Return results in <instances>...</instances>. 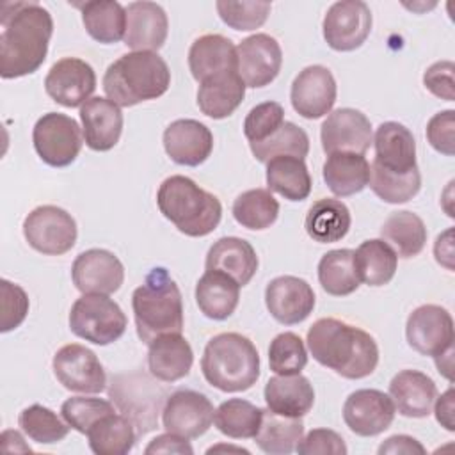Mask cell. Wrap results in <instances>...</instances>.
Listing matches in <instances>:
<instances>
[{
	"mask_svg": "<svg viewBox=\"0 0 455 455\" xmlns=\"http://www.w3.org/2000/svg\"><path fill=\"white\" fill-rule=\"evenodd\" d=\"M338 85L329 68L313 64L299 71L291 82L290 101L304 119H318L329 114L336 103Z\"/></svg>",
	"mask_w": 455,
	"mask_h": 455,
	"instance_id": "cell-15",
	"label": "cell"
},
{
	"mask_svg": "<svg viewBox=\"0 0 455 455\" xmlns=\"http://www.w3.org/2000/svg\"><path fill=\"white\" fill-rule=\"evenodd\" d=\"M124 382L123 377H116V380H112L110 398L116 402L119 411L139 428V432L144 434L156 425L162 389H155L140 398V393L148 386L149 379L144 375H124Z\"/></svg>",
	"mask_w": 455,
	"mask_h": 455,
	"instance_id": "cell-23",
	"label": "cell"
},
{
	"mask_svg": "<svg viewBox=\"0 0 455 455\" xmlns=\"http://www.w3.org/2000/svg\"><path fill=\"white\" fill-rule=\"evenodd\" d=\"M235 220L252 231L270 228L279 217V203L267 188H251L242 192L233 203Z\"/></svg>",
	"mask_w": 455,
	"mask_h": 455,
	"instance_id": "cell-43",
	"label": "cell"
},
{
	"mask_svg": "<svg viewBox=\"0 0 455 455\" xmlns=\"http://www.w3.org/2000/svg\"><path fill=\"white\" fill-rule=\"evenodd\" d=\"M240 300V284L224 272L206 270L196 284L199 311L210 320L229 318Z\"/></svg>",
	"mask_w": 455,
	"mask_h": 455,
	"instance_id": "cell-31",
	"label": "cell"
},
{
	"mask_svg": "<svg viewBox=\"0 0 455 455\" xmlns=\"http://www.w3.org/2000/svg\"><path fill=\"white\" fill-rule=\"evenodd\" d=\"M263 396L267 409L288 418L306 416L315 403L313 384L300 373L270 377L265 384Z\"/></svg>",
	"mask_w": 455,
	"mask_h": 455,
	"instance_id": "cell-28",
	"label": "cell"
},
{
	"mask_svg": "<svg viewBox=\"0 0 455 455\" xmlns=\"http://www.w3.org/2000/svg\"><path fill=\"white\" fill-rule=\"evenodd\" d=\"M451 355H453V348H448L446 352L435 355V366H437V371L443 373L448 380H451Z\"/></svg>",
	"mask_w": 455,
	"mask_h": 455,
	"instance_id": "cell-59",
	"label": "cell"
},
{
	"mask_svg": "<svg viewBox=\"0 0 455 455\" xmlns=\"http://www.w3.org/2000/svg\"><path fill=\"white\" fill-rule=\"evenodd\" d=\"M307 364V350L302 338L295 332L277 334L268 347V366L277 375L300 373Z\"/></svg>",
	"mask_w": 455,
	"mask_h": 455,
	"instance_id": "cell-47",
	"label": "cell"
},
{
	"mask_svg": "<svg viewBox=\"0 0 455 455\" xmlns=\"http://www.w3.org/2000/svg\"><path fill=\"white\" fill-rule=\"evenodd\" d=\"M21 432L39 444H53L69 434V425L62 421L52 409L34 403L25 407L18 416Z\"/></svg>",
	"mask_w": 455,
	"mask_h": 455,
	"instance_id": "cell-45",
	"label": "cell"
},
{
	"mask_svg": "<svg viewBox=\"0 0 455 455\" xmlns=\"http://www.w3.org/2000/svg\"><path fill=\"white\" fill-rule=\"evenodd\" d=\"M169 20L162 5L155 2H132L126 5L124 44L133 52H156L164 46Z\"/></svg>",
	"mask_w": 455,
	"mask_h": 455,
	"instance_id": "cell-24",
	"label": "cell"
},
{
	"mask_svg": "<svg viewBox=\"0 0 455 455\" xmlns=\"http://www.w3.org/2000/svg\"><path fill=\"white\" fill-rule=\"evenodd\" d=\"M455 398H453V387H448L441 396H435L434 402V412L435 419L441 427H444L448 432L455 430Z\"/></svg>",
	"mask_w": 455,
	"mask_h": 455,
	"instance_id": "cell-57",
	"label": "cell"
},
{
	"mask_svg": "<svg viewBox=\"0 0 455 455\" xmlns=\"http://www.w3.org/2000/svg\"><path fill=\"white\" fill-rule=\"evenodd\" d=\"M0 25V76L9 80L36 73L53 34L50 11L37 2H7L2 5Z\"/></svg>",
	"mask_w": 455,
	"mask_h": 455,
	"instance_id": "cell-1",
	"label": "cell"
},
{
	"mask_svg": "<svg viewBox=\"0 0 455 455\" xmlns=\"http://www.w3.org/2000/svg\"><path fill=\"white\" fill-rule=\"evenodd\" d=\"M354 261L359 279L368 286L387 284L398 267L396 252L382 238L364 240L354 251Z\"/></svg>",
	"mask_w": 455,
	"mask_h": 455,
	"instance_id": "cell-39",
	"label": "cell"
},
{
	"mask_svg": "<svg viewBox=\"0 0 455 455\" xmlns=\"http://www.w3.org/2000/svg\"><path fill=\"white\" fill-rule=\"evenodd\" d=\"M23 236L34 251L46 256H60L73 249L78 229L73 215L64 208L43 204L25 217Z\"/></svg>",
	"mask_w": 455,
	"mask_h": 455,
	"instance_id": "cell-9",
	"label": "cell"
},
{
	"mask_svg": "<svg viewBox=\"0 0 455 455\" xmlns=\"http://www.w3.org/2000/svg\"><path fill=\"white\" fill-rule=\"evenodd\" d=\"M188 68L197 82L228 69H236V46L222 34H204L190 44Z\"/></svg>",
	"mask_w": 455,
	"mask_h": 455,
	"instance_id": "cell-32",
	"label": "cell"
},
{
	"mask_svg": "<svg viewBox=\"0 0 455 455\" xmlns=\"http://www.w3.org/2000/svg\"><path fill=\"white\" fill-rule=\"evenodd\" d=\"M71 279L78 291L110 295L124 281L121 259L107 249H87L71 265Z\"/></svg>",
	"mask_w": 455,
	"mask_h": 455,
	"instance_id": "cell-19",
	"label": "cell"
},
{
	"mask_svg": "<svg viewBox=\"0 0 455 455\" xmlns=\"http://www.w3.org/2000/svg\"><path fill=\"white\" fill-rule=\"evenodd\" d=\"M201 371L206 382L219 391H247L259 379V354L247 336L220 332L206 343Z\"/></svg>",
	"mask_w": 455,
	"mask_h": 455,
	"instance_id": "cell-6",
	"label": "cell"
},
{
	"mask_svg": "<svg viewBox=\"0 0 455 455\" xmlns=\"http://www.w3.org/2000/svg\"><path fill=\"white\" fill-rule=\"evenodd\" d=\"M304 435V423L300 418H288L263 409L261 425L254 435L258 448L268 455H288L295 451Z\"/></svg>",
	"mask_w": 455,
	"mask_h": 455,
	"instance_id": "cell-40",
	"label": "cell"
},
{
	"mask_svg": "<svg viewBox=\"0 0 455 455\" xmlns=\"http://www.w3.org/2000/svg\"><path fill=\"white\" fill-rule=\"evenodd\" d=\"M133 427L124 414L110 412L101 416L85 434L91 451L96 455L128 453L137 439Z\"/></svg>",
	"mask_w": 455,
	"mask_h": 455,
	"instance_id": "cell-38",
	"label": "cell"
},
{
	"mask_svg": "<svg viewBox=\"0 0 455 455\" xmlns=\"http://www.w3.org/2000/svg\"><path fill=\"white\" fill-rule=\"evenodd\" d=\"M427 140L430 146L446 155L453 156L455 153V110H441L434 114L427 123Z\"/></svg>",
	"mask_w": 455,
	"mask_h": 455,
	"instance_id": "cell-53",
	"label": "cell"
},
{
	"mask_svg": "<svg viewBox=\"0 0 455 455\" xmlns=\"http://www.w3.org/2000/svg\"><path fill=\"white\" fill-rule=\"evenodd\" d=\"M160 213L187 236L210 235L222 219V204L217 196L201 188L194 180L174 174L162 181L156 192Z\"/></svg>",
	"mask_w": 455,
	"mask_h": 455,
	"instance_id": "cell-5",
	"label": "cell"
},
{
	"mask_svg": "<svg viewBox=\"0 0 455 455\" xmlns=\"http://www.w3.org/2000/svg\"><path fill=\"white\" fill-rule=\"evenodd\" d=\"M380 236L398 258L409 259L423 251L428 233L419 215L409 210H398L389 213V217L384 220Z\"/></svg>",
	"mask_w": 455,
	"mask_h": 455,
	"instance_id": "cell-36",
	"label": "cell"
},
{
	"mask_svg": "<svg viewBox=\"0 0 455 455\" xmlns=\"http://www.w3.org/2000/svg\"><path fill=\"white\" fill-rule=\"evenodd\" d=\"M135 329L140 341L183 331V300L174 279L164 267L151 268L132 293Z\"/></svg>",
	"mask_w": 455,
	"mask_h": 455,
	"instance_id": "cell-3",
	"label": "cell"
},
{
	"mask_svg": "<svg viewBox=\"0 0 455 455\" xmlns=\"http://www.w3.org/2000/svg\"><path fill=\"white\" fill-rule=\"evenodd\" d=\"M245 84L236 69H228L199 82L197 107L212 119L229 117L243 101Z\"/></svg>",
	"mask_w": 455,
	"mask_h": 455,
	"instance_id": "cell-29",
	"label": "cell"
},
{
	"mask_svg": "<svg viewBox=\"0 0 455 455\" xmlns=\"http://www.w3.org/2000/svg\"><path fill=\"white\" fill-rule=\"evenodd\" d=\"M322 148L331 153L364 155L373 140L370 119L355 108L343 107L331 110L320 128Z\"/></svg>",
	"mask_w": 455,
	"mask_h": 455,
	"instance_id": "cell-16",
	"label": "cell"
},
{
	"mask_svg": "<svg viewBox=\"0 0 455 455\" xmlns=\"http://www.w3.org/2000/svg\"><path fill=\"white\" fill-rule=\"evenodd\" d=\"M116 412L108 400L94 396H71L62 402L60 414L64 421L76 432L87 434V430L105 414Z\"/></svg>",
	"mask_w": 455,
	"mask_h": 455,
	"instance_id": "cell-49",
	"label": "cell"
},
{
	"mask_svg": "<svg viewBox=\"0 0 455 455\" xmlns=\"http://www.w3.org/2000/svg\"><path fill=\"white\" fill-rule=\"evenodd\" d=\"M371 23V11L364 2H334L323 16V39L336 52H354L368 39Z\"/></svg>",
	"mask_w": 455,
	"mask_h": 455,
	"instance_id": "cell-10",
	"label": "cell"
},
{
	"mask_svg": "<svg viewBox=\"0 0 455 455\" xmlns=\"http://www.w3.org/2000/svg\"><path fill=\"white\" fill-rule=\"evenodd\" d=\"M284 123V108L277 101H263L249 110L243 119V135L252 142L270 137Z\"/></svg>",
	"mask_w": 455,
	"mask_h": 455,
	"instance_id": "cell-50",
	"label": "cell"
},
{
	"mask_svg": "<svg viewBox=\"0 0 455 455\" xmlns=\"http://www.w3.org/2000/svg\"><path fill=\"white\" fill-rule=\"evenodd\" d=\"M171 71L156 52H130L114 60L103 75V91L119 107H133L167 92Z\"/></svg>",
	"mask_w": 455,
	"mask_h": 455,
	"instance_id": "cell-4",
	"label": "cell"
},
{
	"mask_svg": "<svg viewBox=\"0 0 455 455\" xmlns=\"http://www.w3.org/2000/svg\"><path fill=\"white\" fill-rule=\"evenodd\" d=\"M96 89V73L91 64L78 57H64L57 60L46 78L44 91L59 105L73 108L91 100Z\"/></svg>",
	"mask_w": 455,
	"mask_h": 455,
	"instance_id": "cell-17",
	"label": "cell"
},
{
	"mask_svg": "<svg viewBox=\"0 0 455 455\" xmlns=\"http://www.w3.org/2000/svg\"><path fill=\"white\" fill-rule=\"evenodd\" d=\"M144 451L148 455H153V453H180V455L187 453V455H192L194 453L188 439L174 435L171 432L156 435L155 439H151Z\"/></svg>",
	"mask_w": 455,
	"mask_h": 455,
	"instance_id": "cell-55",
	"label": "cell"
},
{
	"mask_svg": "<svg viewBox=\"0 0 455 455\" xmlns=\"http://www.w3.org/2000/svg\"><path fill=\"white\" fill-rule=\"evenodd\" d=\"M215 9L220 16V20L235 28V30H256L259 28L272 9L270 2H258V0H242V2H231V0H219L215 2Z\"/></svg>",
	"mask_w": 455,
	"mask_h": 455,
	"instance_id": "cell-48",
	"label": "cell"
},
{
	"mask_svg": "<svg viewBox=\"0 0 455 455\" xmlns=\"http://www.w3.org/2000/svg\"><path fill=\"white\" fill-rule=\"evenodd\" d=\"M379 455H386V453H391V455H396V453H405V455H414V453H425V446L416 441L414 437L411 435H405V434H396V435H391L387 437L377 450Z\"/></svg>",
	"mask_w": 455,
	"mask_h": 455,
	"instance_id": "cell-56",
	"label": "cell"
},
{
	"mask_svg": "<svg viewBox=\"0 0 455 455\" xmlns=\"http://www.w3.org/2000/svg\"><path fill=\"white\" fill-rule=\"evenodd\" d=\"M318 281L329 295L345 297L354 293L361 279L355 270L352 249H332L318 261Z\"/></svg>",
	"mask_w": 455,
	"mask_h": 455,
	"instance_id": "cell-41",
	"label": "cell"
},
{
	"mask_svg": "<svg viewBox=\"0 0 455 455\" xmlns=\"http://www.w3.org/2000/svg\"><path fill=\"white\" fill-rule=\"evenodd\" d=\"M82 133L87 148L92 151L112 149L123 132V112L108 98L94 96L80 107Z\"/></svg>",
	"mask_w": 455,
	"mask_h": 455,
	"instance_id": "cell-25",
	"label": "cell"
},
{
	"mask_svg": "<svg viewBox=\"0 0 455 455\" xmlns=\"http://www.w3.org/2000/svg\"><path fill=\"white\" fill-rule=\"evenodd\" d=\"M405 338L418 354L435 357L453 348V318L437 304H423L409 315Z\"/></svg>",
	"mask_w": 455,
	"mask_h": 455,
	"instance_id": "cell-13",
	"label": "cell"
},
{
	"mask_svg": "<svg viewBox=\"0 0 455 455\" xmlns=\"http://www.w3.org/2000/svg\"><path fill=\"white\" fill-rule=\"evenodd\" d=\"M283 66V50L275 37L258 32L236 46V71L245 87L272 84Z\"/></svg>",
	"mask_w": 455,
	"mask_h": 455,
	"instance_id": "cell-14",
	"label": "cell"
},
{
	"mask_svg": "<svg viewBox=\"0 0 455 455\" xmlns=\"http://www.w3.org/2000/svg\"><path fill=\"white\" fill-rule=\"evenodd\" d=\"M371 144L375 148V167L395 174H409L418 171L416 140L412 132L402 123H382L375 130Z\"/></svg>",
	"mask_w": 455,
	"mask_h": 455,
	"instance_id": "cell-22",
	"label": "cell"
},
{
	"mask_svg": "<svg viewBox=\"0 0 455 455\" xmlns=\"http://www.w3.org/2000/svg\"><path fill=\"white\" fill-rule=\"evenodd\" d=\"M249 148L254 158L261 164H267L279 155H291L304 160L309 153V137L295 123L284 121L270 137L261 142H252Z\"/></svg>",
	"mask_w": 455,
	"mask_h": 455,
	"instance_id": "cell-44",
	"label": "cell"
},
{
	"mask_svg": "<svg viewBox=\"0 0 455 455\" xmlns=\"http://www.w3.org/2000/svg\"><path fill=\"white\" fill-rule=\"evenodd\" d=\"M52 366L57 380L68 391L94 395L107 386V375L98 355L80 343L60 347L53 355Z\"/></svg>",
	"mask_w": 455,
	"mask_h": 455,
	"instance_id": "cell-11",
	"label": "cell"
},
{
	"mask_svg": "<svg viewBox=\"0 0 455 455\" xmlns=\"http://www.w3.org/2000/svg\"><path fill=\"white\" fill-rule=\"evenodd\" d=\"M267 187L288 201H304L311 194V174L302 158L279 155L267 162Z\"/></svg>",
	"mask_w": 455,
	"mask_h": 455,
	"instance_id": "cell-35",
	"label": "cell"
},
{
	"mask_svg": "<svg viewBox=\"0 0 455 455\" xmlns=\"http://www.w3.org/2000/svg\"><path fill=\"white\" fill-rule=\"evenodd\" d=\"M453 229L448 228L444 233H441L437 238H435V243H434V256L437 259L439 265L446 267L448 270H453Z\"/></svg>",
	"mask_w": 455,
	"mask_h": 455,
	"instance_id": "cell-58",
	"label": "cell"
},
{
	"mask_svg": "<svg viewBox=\"0 0 455 455\" xmlns=\"http://www.w3.org/2000/svg\"><path fill=\"white\" fill-rule=\"evenodd\" d=\"M453 71H455V66H453L451 60L434 62L423 73V85H425V89L430 91L434 96L444 100V101H453L455 100Z\"/></svg>",
	"mask_w": 455,
	"mask_h": 455,
	"instance_id": "cell-54",
	"label": "cell"
},
{
	"mask_svg": "<svg viewBox=\"0 0 455 455\" xmlns=\"http://www.w3.org/2000/svg\"><path fill=\"white\" fill-rule=\"evenodd\" d=\"M34 149L39 158L52 167L71 165L84 144L78 123L60 112L43 114L32 130Z\"/></svg>",
	"mask_w": 455,
	"mask_h": 455,
	"instance_id": "cell-8",
	"label": "cell"
},
{
	"mask_svg": "<svg viewBox=\"0 0 455 455\" xmlns=\"http://www.w3.org/2000/svg\"><path fill=\"white\" fill-rule=\"evenodd\" d=\"M395 409L405 418H427L432 412L437 387L423 371L402 370L389 382Z\"/></svg>",
	"mask_w": 455,
	"mask_h": 455,
	"instance_id": "cell-26",
	"label": "cell"
},
{
	"mask_svg": "<svg viewBox=\"0 0 455 455\" xmlns=\"http://www.w3.org/2000/svg\"><path fill=\"white\" fill-rule=\"evenodd\" d=\"M238 451V453H249V450L242 448V446H226V444H219V446H212L206 450V453H213V451Z\"/></svg>",
	"mask_w": 455,
	"mask_h": 455,
	"instance_id": "cell-60",
	"label": "cell"
},
{
	"mask_svg": "<svg viewBox=\"0 0 455 455\" xmlns=\"http://www.w3.org/2000/svg\"><path fill=\"white\" fill-rule=\"evenodd\" d=\"M396 409L389 395L379 389H357L343 403V421L361 437H373L387 430Z\"/></svg>",
	"mask_w": 455,
	"mask_h": 455,
	"instance_id": "cell-18",
	"label": "cell"
},
{
	"mask_svg": "<svg viewBox=\"0 0 455 455\" xmlns=\"http://www.w3.org/2000/svg\"><path fill=\"white\" fill-rule=\"evenodd\" d=\"M370 188L377 197L389 204H402L412 199L421 188V174L419 169L409 174H395L386 172L373 164L370 165Z\"/></svg>",
	"mask_w": 455,
	"mask_h": 455,
	"instance_id": "cell-46",
	"label": "cell"
},
{
	"mask_svg": "<svg viewBox=\"0 0 455 455\" xmlns=\"http://www.w3.org/2000/svg\"><path fill=\"white\" fill-rule=\"evenodd\" d=\"M164 149L167 156L187 167H197L208 160L213 151V135L210 128L196 119H176L164 130Z\"/></svg>",
	"mask_w": 455,
	"mask_h": 455,
	"instance_id": "cell-21",
	"label": "cell"
},
{
	"mask_svg": "<svg viewBox=\"0 0 455 455\" xmlns=\"http://www.w3.org/2000/svg\"><path fill=\"white\" fill-rule=\"evenodd\" d=\"M126 325V315L108 295L84 293L73 302L69 311L71 332L100 347L117 341L124 334Z\"/></svg>",
	"mask_w": 455,
	"mask_h": 455,
	"instance_id": "cell-7",
	"label": "cell"
},
{
	"mask_svg": "<svg viewBox=\"0 0 455 455\" xmlns=\"http://www.w3.org/2000/svg\"><path fill=\"white\" fill-rule=\"evenodd\" d=\"M204 267L206 270L224 272L240 286H245L258 272V254L247 240L222 236L208 249Z\"/></svg>",
	"mask_w": 455,
	"mask_h": 455,
	"instance_id": "cell-30",
	"label": "cell"
},
{
	"mask_svg": "<svg viewBox=\"0 0 455 455\" xmlns=\"http://www.w3.org/2000/svg\"><path fill=\"white\" fill-rule=\"evenodd\" d=\"M306 343L318 364L350 380L371 375L379 364L373 336L338 318H318L309 327Z\"/></svg>",
	"mask_w": 455,
	"mask_h": 455,
	"instance_id": "cell-2",
	"label": "cell"
},
{
	"mask_svg": "<svg viewBox=\"0 0 455 455\" xmlns=\"http://www.w3.org/2000/svg\"><path fill=\"white\" fill-rule=\"evenodd\" d=\"M213 414V403L206 395L194 389H178L165 398L162 425L174 435L197 439L212 427Z\"/></svg>",
	"mask_w": 455,
	"mask_h": 455,
	"instance_id": "cell-12",
	"label": "cell"
},
{
	"mask_svg": "<svg viewBox=\"0 0 455 455\" xmlns=\"http://www.w3.org/2000/svg\"><path fill=\"white\" fill-rule=\"evenodd\" d=\"M311 284L297 275L274 277L265 288V304L274 320L283 325L304 322L315 309Z\"/></svg>",
	"mask_w": 455,
	"mask_h": 455,
	"instance_id": "cell-20",
	"label": "cell"
},
{
	"mask_svg": "<svg viewBox=\"0 0 455 455\" xmlns=\"http://www.w3.org/2000/svg\"><path fill=\"white\" fill-rule=\"evenodd\" d=\"M194 352L181 332L158 336L149 343L148 370L162 382H176L190 373Z\"/></svg>",
	"mask_w": 455,
	"mask_h": 455,
	"instance_id": "cell-27",
	"label": "cell"
},
{
	"mask_svg": "<svg viewBox=\"0 0 455 455\" xmlns=\"http://www.w3.org/2000/svg\"><path fill=\"white\" fill-rule=\"evenodd\" d=\"M350 224V210L343 201L332 197L315 201L304 219L306 233L318 243L339 242L347 236Z\"/></svg>",
	"mask_w": 455,
	"mask_h": 455,
	"instance_id": "cell-34",
	"label": "cell"
},
{
	"mask_svg": "<svg viewBox=\"0 0 455 455\" xmlns=\"http://www.w3.org/2000/svg\"><path fill=\"white\" fill-rule=\"evenodd\" d=\"M263 409L243 398H229L222 402L213 414L217 430L231 439H254L261 425Z\"/></svg>",
	"mask_w": 455,
	"mask_h": 455,
	"instance_id": "cell-42",
	"label": "cell"
},
{
	"mask_svg": "<svg viewBox=\"0 0 455 455\" xmlns=\"http://www.w3.org/2000/svg\"><path fill=\"white\" fill-rule=\"evenodd\" d=\"M82 23L87 34L101 43L114 44L124 39L126 32V7L114 0H94L80 5Z\"/></svg>",
	"mask_w": 455,
	"mask_h": 455,
	"instance_id": "cell-37",
	"label": "cell"
},
{
	"mask_svg": "<svg viewBox=\"0 0 455 455\" xmlns=\"http://www.w3.org/2000/svg\"><path fill=\"white\" fill-rule=\"evenodd\" d=\"M322 176L334 196H354L368 185L370 164L359 153H331L323 162Z\"/></svg>",
	"mask_w": 455,
	"mask_h": 455,
	"instance_id": "cell-33",
	"label": "cell"
},
{
	"mask_svg": "<svg viewBox=\"0 0 455 455\" xmlns=\"http://www.w3.org/2000/svg\"><path fill=\"white\" fill-rule=\"evenodd\" d=\"M0 295H2V318L0 331L9 332L23 323L28 313V295L20 284H14L7 279L0 281Z\"/></svg>",
	"mask_w": 455,
	"mask_h": 455,
	"instance_id": "cell-51",
	"label": "cell"
},
{
	"mask_svg": "<svg viewBox=\"0 0 455 455\" xmlns=\"http://www.w3.org/2000/svg\"><path fill=\"white\" fill-rule=\"evenodd\" d=\"M297 453L300 455H347L345 439L331 428H313L299 441Z\"/></svg>",
	"mask_w": 455,
	"mask_h": 455,
	"instance_id": "cell-52",
	"label": "cell"
}]
</instances>
